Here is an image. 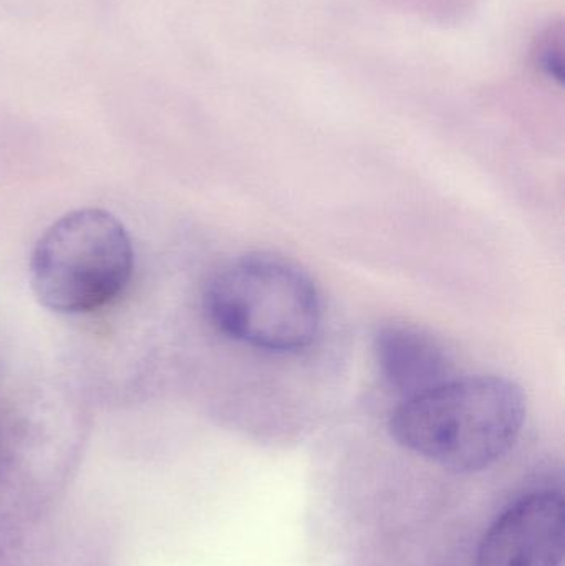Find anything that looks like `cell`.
I'll list each match as a JSON object with an SVG mask.
<instances>
[{"label":"cell","mask_w":565,"mask_h":566,"mask_svg":"<svg viewBox=\"0 0 565 566\" xmlns=\"http://www.w3.org/2000/svg\"><path fill=\"white\" fill-rule=\"evenodd\" d=\"M526 398L500 376H454L391 412V438L418 458L458 474L496 464L516 444Z\"/></svg>","instance_id":"1"},{"label":"cell","mask_w":565,"mask_h":566,"mask_svg":"<svg viewBox=\"0 0 565 566\" xmlns=\"http://www.w3.org/2000/svg\"><path fill=\"white\" fill-rule=\"evenodd\" d=\"M205 303L222 335L259 352H302L321 329L317 286L297 265L272 255L226 265L209 283Z\"/></svg>","instance_id":"2"},{"label":"cell","mask_w":565,"mask_h":566,"mask_svg":"<svg viewBox=\"0 0 565 566\" xmlns=\"http://www.w3.org/2000/svg\"><path fill=\"white\" fill-rule=\"evenodd\" d=\"M135 268L125 226L103 209H79L53 222L33 249L30 281L46 308L95 312L118 298Z\"/></svg>","instance_id":"3"},{"label":"cell","mask_w":565,"mask_h":566,"mask_svg":"<svg viewBox=\"0 0 565 566\" xmlns=\"http://www.w3.org/2000/svg\"><path fill=\"white\" fill-rule=\"evenodd\" d=\"M564 554V495L536 491L498 515L481 538L478 566H563Z\"/></svg>","instance_id":"4"},{"label":"cell","mask_w":565,"mask_h":566,"mask_svg":"<svg viewBox=\"0 0 565 566\" xmlns=\"http://www.w3.org/2000/svg\"><path fill=\"white\" fill-rule=\"evenodd\" d=\"M380 375L404 399L431 391L454 378V365L444 346L417 326L388 323L374 338Z\"/></svg>","instance_id":"5"},{"label":"cell","mask_w":565,"mask_h":566,"mask_svg":"<svg viewBox=\"0 0 565 566\" xmlns=\"http://www.w3.org/2000/svg\"><path fill=\"white\" fill-rule=\"evenodd\" d=\"M537 62H540L541 69H543L547 75L563 82L564 65L563 49H561V46L544 45L543 49H541Z\"/></svg>","instance_id":"6"}]
</instances>
